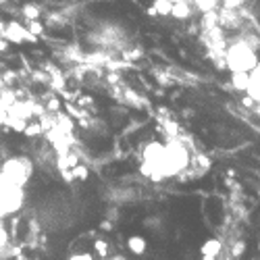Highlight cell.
<instances>
[{
    "label": "cell",
    "mask_w": 260,
    "mask_h": 260,
    "mask_svg": "<svg viewBox=\"0 0 260 260\" xmlns=\"http://www.w3.org/2000/svg\"><path fill=\"white\" fill-rule=\"evenodd\" d=\"M189 162H191V158H189L187 146H183L179 140H171L162 148V158H160L158 171L150 179L162 181V179H169V177H177L189 167Z\"/></svg>",
    "instance_id": "cell-1"
},
{
    "label": "cell",
    "mask_w": 260,
    "mask_h": 260,
    "mask_svg": "<svg viewBox=\"0 0 260 260\" xmlns=\"http://www.w3.org/2000/svg\"><path fill=\"white\" fill-rule=\"evenodd\" d=\"M258 60H260L258 58V52L250 44H246L242 38H235L231 44L227 46V50H225V60L223 62H225V67L231 73H235V71L250 73L256 67Z\"/></svg>",
    "instance_id": "cell-2"
},
{
    "label": "cell",
    "mask_w": 260,
    "mask_h": 260,
    "mask_svg": "<svg viewBox=\"0 0 260 260\" xmlns=\"http://www.w3.org/2000/svg\"><path fill=\"white\" fill-rule=\"evenodd\" d=\"M23 202H25L23 187L15 185L9 177L3 175V171H0V221L19 212Z\"/></svg>",
    "instance_id": "cell-3"
},
{
    "label": "cell",
    "mask_w": 260,
    "mask_h": 260,
    "mask_svg": "<svg viewBox=\"0 0 260 260\" xmlns=\"http://www.w3.org/2000/svg\"><path fill=\"white\" fill-rule=\"evenodd\" d=\"M3 175L9 177L15 185L19 187H25L29 183V177L34 173V165L29 158H23V156H15V158H7L0 167Z\"/></svg>",
    "instance_id": "cell-4"
},
{
    "label": "cell",
    "mask_w": 260,
    "mask_h": 260,
    "mask_svg": "<svg viewBox=\"0 0 260 260\" xmlns=\"http://www.w3.org/2000/svg\"><path fill=\"white\" fill-rule=\"evenodd\" d=\"M193 13H196V9H193L191 0H177V3H173V9H171V17L177 21H187L191 19Z\"/></svg>",
    "instance_id": "cell-5"
},
{
    "label": "cell",
    "mask_w": 260,
    "mask_h": 260,
    "mask_svg": "<svg viewBox=\"0 0 260 260\" xmlns=\"http://www.w3.org/2000/svg\"><path fill=\"white\" fill-rule=\"evenodd\" d=\"M244 94L252 96L254 102H260V60L256 62V67L248 73V88H246Z\"/></svg>",
    "instance_id": "cell-6"
},
{
    "label": "cell",
    "mask_w": 260,
    "mask_h": 260,
    "mask_svg": "<svg viewBox=\"0 0 260 260\" xmlns=\"http://www.w3.org/2000/svg\"><path fill=\"white\" fill-rule=\"evenodd\" d=\"M221 250H223L221 240H216V237H212V240H206V242H204V246L200 248V254H202V256L206 254V256H214V258H219Z\"/></svg>",
    "instance_id": "cell-7"
},
{
    "label": "cell",
    "mask_w": 260,
    "mask_h": 260,
    "mask_svg": "<svg viewBox=\"0 0 260 260\" xmlns=\"http://www.w3.org/2000/svg\"><path fill=\"white\" fill-rule=\"evenodd\" d=\"M231 88L235 90V92H246V88H248V73L246 71H235V73H231Z\"/></svg>",
    "instance_id": "cell-8"
},
{
    "label": "cell",
    "mask_w": 260,
    "mask_h": 260,
    "mask_svg": "<svg viewBox=\"0 0 260 260\" xmlns=\"http://www.w3.org/2000/svg\"><path fill=\"white\" fill-rule=\"evenodd\" d=\"M127 248H129V252H134L136 256H142L144 252H146V248H148V244H146V240L142 235H132L127 240Z\"/></svg>",
    "instance_id": "cell-9"
},
{
    "label": "cell",
    "mask_w": 260,
    "mask_h": 260,
    "mask_svg": "<svg viewBox=\"0 0 260 260\" xmlns=\"http://www.w3.org/2000/svg\"><path fill=\"white\" fill-rule=\"evenodd\" d=\"M152 7L156 9V15L169 17V15H171V9H173V3H171V0H154Z\"/></svg>",
    "instance_id": "cell-10"
},
{
    "label": "cell",
    "mask_w": 260,
    "mask_h": 260,
    "mask_svg": "<svg viewBox=\"0 0 260 260\" xmlns=\"http://www.w3.org/2000/svg\"><path fill=\"white\" fill-rule=\"evenodd\" d=\"M73 171H71V175H73V179H79V181H85L90 177V169L85 167V165H81V162H77L75 167H71Z\"/></svg>",
    "instance_id": "cell-11"
},
{
    "label": "cell",
    "mask_w": 260,
    "mask_h": 260,
    "mask_svg": "<svg viewBox=\"0 0 260 260\" xmlns=\"http://www.w3.org/2000/svg\"><path fill=\"white\" fill-rule=\"evenodd\" d=\"M191 5L196 7L198 11H202V13H208V11H214L216 9L219 0H191Z\"/></svg>",
    "instance_id": "cell-12"
},
{
    "label": "cell",
    "mask_w": 260,
    "mask_h": 260,
    "mask_svg": "<svg viewBox=\"0 0 260 260\" xmlns=\"http://www.w3.org/2000/svg\"><path fill=\"white\" fill-rule=\"evenodd\" d=\"M23 132H25L29 138H36V136H40V134H42V123H38V121H34V123H27Z\"/></svg>",
    "instance_id": "cell-13"
},
{
    "label": "cell",
    "mask_w": 260,
    "mask_h": 260,
    "mask_svg": "<svg viewBox=\"0 0 260 260\" xmlns=\"http://www.w3.org/2000/svg\"><path fill=\"white\" fill-rule=\"evenodd\" d=\"M94 250H96V254H98L100 258H106V256H108V244H106L104 240H96V242H94Z\"/></svg>",
    "instance_id": "cell-14"
},
{
    "label": "cell",
    "mask_w": 260,
    "mask_h": 260,
    "mask_svg": "<svg viewBox=\"0 0 260 260\" xmlns=\"http://www.w3.org/2000/svg\"><path fill=\"white\" fill-rule=\"evenodd\" d=\"M223 3V7H225V11H235V9H240V7H244L248 0H221Z\"/></svg>",
    "instance_id": "cell-15"
},
{
    "label": "cell",
    "mask_w": 260,
    "mask_h": 260,
    "mask_svg": "<svg viewBox=\"0 0 260 260\" xmlns=\"http://www.w3.org/2000/svg\"><path fill=\"white\" fill-rule=\"evenodd\" d=\"M244 252H246V244L244 242H235L233 244V248H231V256L233 258H240Z\"/></svg>",
    "instance_id": "cell-16"
},
{
    "label": "cell",
    "mask_w": 260,
    "mask_h": 260,
    "mask_svg": "<svg viewBox=\"0 0 260 260\" xmlns=\"http://www.w3.org/2000/svg\"><path fill=\"white\" fill-rule=\"evenodd\" d=\"M67 260H94V256H92L90 252H79V254H73V256H69Z\"/></svg>",
    "instance_id": "cell-17"
},
{
    "label": "cell",
    "mask_w": 260,
    "mask_h": 260,
    "mask_svg": "<svg viewBox=\"0 0 260 260\" xmlns=\"http://www.w3.org/2000/svg\"><path fill=\"white\" fill-rule=\"evenodd\" d=\"M58 106H60V102H58L56 98H52V100L48 102V106H46V111H52V113H56V111H58Z\"/></svg>",
    "instance_id": "cell-18"
},
{
    "label": "cell",
    "mask_w": 260,
    "mask_h": 260,
    "mask_svg": "<svg viewBox=\"0 0 260 260\" xmlns=\"http://www.w3.org/2000/svg\"><path fill=\"white\" fill-rule=\"evenodd\" d=\"M242 104H244L246 108H252V106H254L256 102H254V98H252V96H248V94H246V96L242 98Z\"/></svg>",
    "instance_id": "cell-19"
},
{
    "label": "cell",
    "mask_w": 260,
    "mask_h": 260,
    "mask_svg": "<svg viewBox=\"0 0 260 260\" xmlns=\"http://www.w3.org/2000/svg\"><path fill=\"white\" fill-rule=\"evenodd\" d=\"M100 229H102V231H113V223H111V221H102V223H100Z\"/></svg>",
    "instance_id": "cell-20"
},
{
    "label": "cell",
    "mask_w": 260,
    "mask_h": 260,
    "mask_svg": "<svg viewBox=\"0 0 260 260\" xmlns=\"http://www.w3.org/2000/svg\"><path fill=\"white\" fill-rule=\"evenodd\" d=\"M146 15H148V17H156V9H154V7H148V9H146Z\"/></svg>",
    "instance_id": "cell-21"
},
{
    "label": "cell",
    "mask_w": 260,
    "mask_h": 260,
    "mask_svg": "<svg viewBox=\"0 0 260 260\" xmlns=\"http://www.w3.org/2000/svg\"><path fill=\"white\" fill-rule=\"evenodd\" d=\"M252 108H254V113H256V117H260V102H256V104H254Z\"/></svg>",
    "instance_id": "cell-22"
},
{
    "label": "cell",
    "mask_w": 260,
    "mask_h": 260,
    "mask_svg": "<svg viewBox=\"0 0 260 260\" xmlns=\"http://www.w3.org/2000/svg\"><path fill=\"white\" fill-rule=\"evenodd\" d=\"M111 260H127V258H125V256H121V254H117V256H113Z\"/></svg>",
    "instance_id": "cell-23"
},
{
    "label": "cell",
    "mask_w": 260,
    "mask_h": 260,
    "mask_svg": "<svg viewBox=\"0 0 260 260\" xmlns=\"http://www.w3.org/2000/svg\"><path fill=\"white\" fill-rule=\"evenodd\" d=\"M202 260H216V258H214V256H206V254H204V256H202Z\"/></svg>",
    "instance_id": "cell-24"
},
{
    "label": "cell",
    "mask_w": 260,
    "mask_h": 260,
    "mask_svg": "<svg viewBox=\"0 0 260 260\" xmlns=\"http://www.w3.org/2000/svg\"><path fill=\"white\" fill-rule=\"evenodd\" d=\"M0 260H5V258H3V254H0Z\"/></svg>",
    "instance_id": "cell-25"
},
{
    "label": "cell",
    "mask_w": 260,
    "mask_h": 260,
    "mask_svg": "<svg viewBox=\"0 0 260 260\" xmlns=\"http://www.w3.org/2000/svg\"><path fill=\"white\" fill-rule=\"evenodd\" d=\"M171 3H177V0H171Z\"/></svg>",
    "instance_id": "cell-26"
}]
</instances>
